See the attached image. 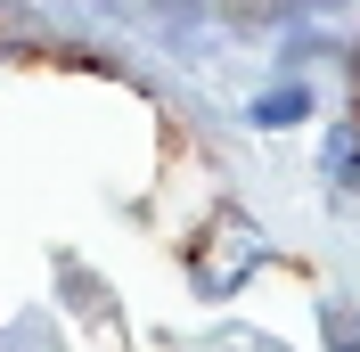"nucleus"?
<instances>
[{
  "mask_svg": "<svg viewBox=\"0 0 360 352\" xmlns=\"http://www.w3.org/2000/svg\"><path fill=\"white\" fill-rule=\"evenodd\" d=\"M254 115H262V123H295V115H303V90H278V99H262Z\"/></svg>",
  "mask_w": 360,
  "mask_h": 352,
  "instance_id": "obj_1",
  "label": "nucleus"
}]
</instances>
